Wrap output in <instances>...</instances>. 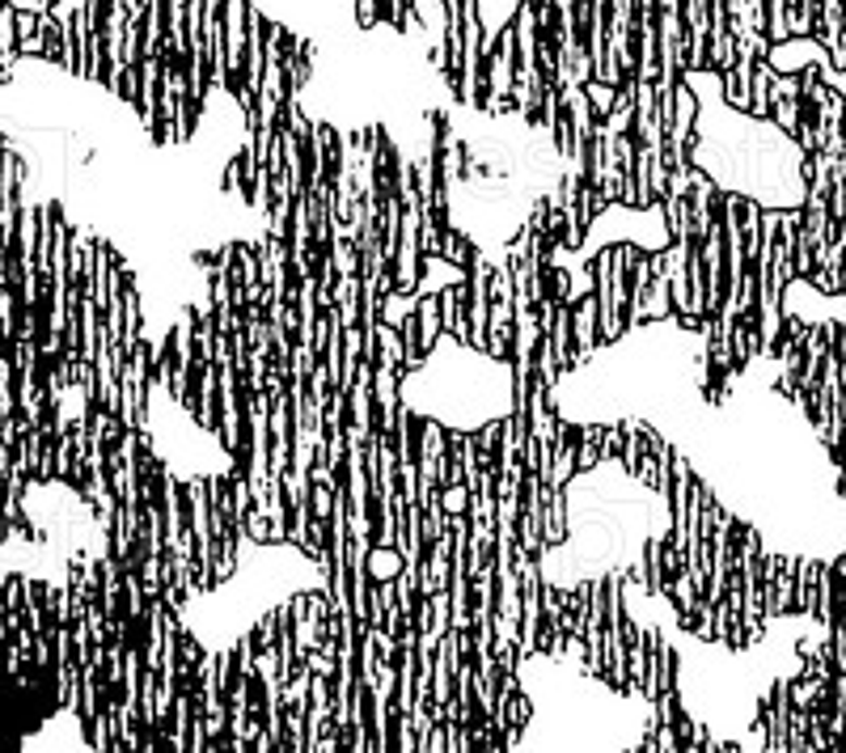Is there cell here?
I'll return each instance as SVG.
<instances>
[{
    "label": "cell",
    "mask_w": 846,
    "mask_h": 753,
    "mask_svg": "<svg viewBox=\"0 0 846 753\" xmlns=\"http://www.w3.org/2000/svg\"><path fill=\"white\" fill-rule=\"evenodd\" d=\"M445 335V317H440V297H420L415 301V348L427 356L436 348V339Z\"/></svg>",
    "instance_id": "obj_10"
},
{
    "label": "cell",
    "mask_w": 846,
    "mask_h": 753,
    "mask_svg": "<svg viewBox=\"0 0 846 753\" xmlns=\"http://www.w3.org/2000/svg\"><path fill=\"white\" fill-rule=\"evenodd\" d=\"M335 310L344 317V326H360V272L335 276Z\"/></svg>",
    "instance_id": "obj_13"
},
{
    "label": "cell",
    "mask_w": 846,
    "mask_h": 753,
    "mask_svg": "<svg viewBox=\"0 0 846 753\" xmlns=\"http://www.w3.org/2000/svg\"><path fill=\"white\" fill-rule=\"evenodd\" d=\"M483 111L487 115H512V89H517V26L508 22L496 47L483 55Z\"/></svg>",
    "instance_id": "obj_3"
},
{
    "label": "cell",
    "mask_w": 846,
    "mask_h": 753,
    "mask_svg": "<svg viewBox=\"0 0 846 753\" xmlns=\"http://www.w3.org/2000/svg\"><path fill=\"white\" fill-rule=\"evenodd\" d=\"M597 348H601V310H597V297L588 292L572 305V356H576V368H584L597 356Z\"/></svg>",
    "instance_id": "obj_8"
},
{
    "label": "cell",
    "mask_w": 846,
    "mask_h": 753,
    "mask_svg": "<svg viewBox=\"0 0 846 753\" xmlns=\"http://www.w3.org/2000/svg\"><path fill=\"white\" fill-rule=\"evenodd\" d=\"M767 60H770V68H774V73H805L808 64H821V60H830V51L821 47V39L805 35V39L770 42Z\"/></svg>",
    "instance_id": "obj_9"
},
{
    "label": "cell",
    "mask_w": 846,
    "mask_h": 753,
    "mask_svg": "<svg viewBox=\"0 0 846 753\" xmlns=\"http://www.w3.org/2000/svg\"><path fill=\"white\" fill-rule=\"evenodd\" d=\"M821 567L825 563H817V559H800L796 563V614H805V618H812V610H817V576H821Z\"/></svg>",
    "instance_id": "obj_12"
},
{
    "label": "cell",
    "mask_w": 846,
    "mask_h": 753,
    "mask_svg": "<svg viewBox=\"0 0 846 753\" xmlns=\"http://www.w3.org/2000/svg\"><path fill=\"white\" fill-rule=\"evenodd\" d=\"M517 542L525 555L542 559L546 538H542V475L525 470L521 478V504H517Z\"/></svg>",
    "instance_id": "obj_4"
},
{
    "label": "cell",
    "mask_w": 846,
    "mask_h": 753,
    "mask_svg": "<svg viewBox=\"0 0 846 753\" xmlns=\"http://www.w3.org/2000/svg\"><path fill=\"white\" fill-rule=\"evenodd\" d=\"M309 728V669L301 665L297 674L284 681V750L301 753Z\"/></svg>",
    "instance_id": "obj_5"
},
{
    "label": "cell",
    "mask_w": 846,
    "mask_h": 753,
    "mask_svg": "<svg viewBox=\"0 0 846 753\" xmlns=\"http://www.w3.org/2000/svg\"><path fill=\"white\" fill-rule=\"evenodd\" d=\"M525 4H542V0H525Z\"/></svg>",
    "instance_id": "obj_20"
},
{
    "label": "cell",
    "mask_w": 846,
    "mask_h": 753,
    "mask_svg": "<svg viewBox=\"0 0 846 753\" xmlns=\"http://www.w3.org/2000/svg\"><path fill=\"white\" fill-rule=\"evenodd\" d=\"M593 297L601 310V343H618L626 335V279H631V241H610L593 259Z\"/></svg>",
    "instance_id": "obj_1"
},
{
    "label": "cell",
    "mask_w": 846,
    "mask_h": 753,
    "mask_svg": "<svg viewBox=\"0 0 846 753\" xmlns=\"http://www.w3.org/2000/svg\"><path fill=\"white\" fill-rule=\"evenodd\" d=\"M407 567V559L398 547H373L369 551V576L373 580H398V572Z\"/></svg>",
    "instance_id": "obj_15"
},
{
    "label": "cell",
    "mask_w": 846,
    "mask_h": 753,
    "mask_svg": "<svg viewBox=\"0 0 846 753\" xmlns=\"http://www.w3.org/2000/svg\"><path fill=\"white\" fill-rule=\"evenodd\" d=\"M796 555H767V623L796 614Z\"/></svg>",
    "instance_id": "obj_7"
},
{
    "label": "cell",
    "mask_w": 846,
    "mask_h": 753,
    "mask_svg": "<svg viewBox=\"0 0 846 753\" xmlns=\"http://www.w3.org/2000/svg\"><path fill=\"white\" fill-rule=\"evenodd\" d=\"M407 13H411V0H382V22L389 30H402Z\"/></svg>",
    "instance_id": "obj_17"
},
{
    "label": "cell",
    "mask_w": 846,
    "mask_h": 753,
    "mask_svg": "<svg viewBox=\"0 0 846 753\" xmlns=\"http://www.w3.org/2000/svg\"><path fill=\"white\" fill-rule=\"evenodd\" d=\"M664 203V221H669V238L673 241H691L694 238V225H691V199L686 196H669L660 199Z\"/></svg>",
    "instance_id": "obj_14"
},
{
    "label": "cell",
    "mask_w": 846,
    "mask_h": 753,
    "mask_svg": "<svg viewBox=\"0 0 846 753\" xmlns=\"http://www.w3.org/2000/svg\"><path fill=\"white\" fill-rule=\"evenodd\" d=\"M584 674L606 681V580L593 576L588 627H584Z\"/></svg>",
    "instance_id": "obj_6"
},
{
    "label": "cell",
    "mask_w": 846,
    "mask_h": 753,
    "mask_svg": "<svg viewBox=\"0 0 846 753\" xmlns=\"http://www.w3.org/2000/svg\"><path fill=\"white\" fill-rule=\"evenodd\" d=\"M377 22H382V0H356V26L373 30Z\"/></svg>",
    "instance_id": "obj_18"
},
{
    "label": "cell",
    "mask_w": 846,
    "mask_h": 753,
    "mask_svg": "<svg viewBox=\"0 0 846 753\" xmlns=\"http://www.w3.org/2000/svg\"><path fill=\"white\" fill-rule=\"evenodd\" d=\"M183 495H187V513H191L199 593H212V589H216V572H221V542H216V534H212V487H208V475L187 478V482H183Z\"/></svg>",
    "instance_id": "obj_2"
},
{
    "label": "cell",
    "mask_w": 846,
    "mask_h": 753,
    "mask_svg": "<svg viewBox=\"0 0 846 753\" xmlns=\"http://www.w3.org/2000/svg\"><path fill=\"white\" fill-rule=\"evenodd\" d=\"M465 279H470V276H465ZM465 279L449 284L445 292H436V297H440V317H445V330H449V335H458V339H465V335H470V326H465Z\"/></svg>",
    "instance_id": "obj_11"
},
{
    "label": "cell",
    "mask_w": 846,
    "mask_h": 753,
    "mask_svg": "<svg viewBox=\"0 0 846 753\" xmlns=\"http://www.w3.org/2000/svg\"><path fill=\"white\" fill-rule=\"evenodd\" d=\"M843 292H846V254H843Z\"/></svg>",
    "instance_id": "obj_19"
},
{
    "label": "cell",
    "mask_w": 846,
    "mask_h": 753,
    "mask_svg": "<svg viewBox=\"0 0 846 753\" xmlns=\"http://www.w3.org/2000/svg\"><path fill=\"white\" fill-rule=\"evenodd\" d=\"M584 93H588V102H593V115H597V123H606L610 115H614L618 85H610V80H601V77H593V80H584Z\"/></svg>",
    "instance_id": "obj_16"
}]
</instances>
